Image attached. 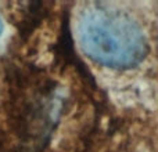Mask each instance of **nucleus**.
<instances>
[{"label": "nucleus", "instance_id": "nucleus-1", "mask_svg": "<svg viewBox=\"0 0 158 152\" xmlns=\"http://www.w3.org/2000/svg\"><path fill=\"white\" fill-rule=\"evenodd\" d=\"M78 33L86 55L110 68H133L148 51L144 33L133 18L98 4L81 14Z\"/></svg>", "mask_w": 158, "mask_h": 152}, {"label": "nucleus", "instance_id": "nucleus-2", "mask_svg": "<svg viewBox=\"0 0 158 152\" xmlns=\"http://www.w3.org/2000/svg\"><path fill=\"white\" fill-rule=\"evenodd\" d=\"M60 98L53 90H19L13 97V127L24 150L35 151L46 141L60 114Z\"/></svg>", "mask_w": 158, "mask_h": 152}, {"label": "nucleus", "instance_id": "nucleus-3", "mask_svg": "<svg viewBox=\"0 0 158 152\" xmlns=\"http://www.w3.org/2000/svg\"><path fill=\"white\" fill-rule=\"evenodd\" d=\"M2 32H3V21L0 18V35H2Z\"/></svg>", "mask_w": 158, "mask_h": 152}]
</instances>
